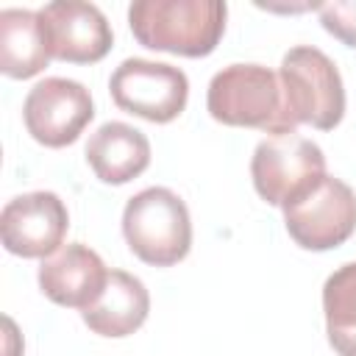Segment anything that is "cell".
Returning <instances> with one entry per match:
<instances>
[{"label": "cell", "mask_w": 356, "mask_h": 356, "mask_svg": "<svg viewBox=\"0 0 356 356\" xmlns=\"http://www.w3.org/2000/svg\"><path fill=\"white\" fill-rule=\"evenodd\" d=\"M225 17L222 0H136L128 6V25L142 47L186 58L214 53Z\"/></svg>", "instance_id": "cell-1"}, {"label": "cell", "mask_w": 356, "mask_h": 356, "mask_svg": "<svg viewBox=\"0 0 356 356\" xmlns=\"http://www.w3.org/2000/svg\"><path fill=\"white\" fill-rule=\"evenodd\" d=\"M209 114L231 128H256L270 136L295 134V122L284 106L278 72L264 64H228L209 81Z\"/></svg>", "instance_id": "cell-2"}, {"label": "cell", "mask_w": 356, "mask_h": 356, "mask_svg": "<svg viewBox=\"0 0 356 356\" xmlns=\"http://www.w3.org/2000/svg\"><path fill=\"white\" fill-rule=\"evenodd\" d=\"M122 236L136 259L153 267H172L192 248L189 209L167 186L136 192L122 209Z\"/></svg>", "instance_id": "cell-3"}, {"label": "cell", "mask_w": 356, "mask_h": 356, "mask_svg": "<svg viewBox=\"0 0 356 356\" xmlns=\"http://www.w3.org/2000/svg\"><path fill=\"white\" fill-rule=\"evenodd\" d=\"M278 81L284 89V106L289 120L331 131L345 117V86L331 56L314 44H295L284 53Z\"/></svg>", "instance_id": "cell-4"}, {"label": "cell", "mask_w": 356, "mask_h": 356, "mask_svg": "<svg viewBox=\"0 0 356 356\" xmlns=\"http://www.w3.org/2000/svg\"><path fill=\"white\" fill-rule=\"evenodd\" d=\"M281 211L289 236L303 250L339 248L356 231V192L328 172Z\"/></svg>", "instance_id": "cell-5"}, {"label": "cell", "mask_w": 356, "mask_h": 356, "mask_svg": "<svg viewBox=\"0 0 356 356\" xmlns=\"http://www.w3.org/2000/svg\"><path fill=\"white\" fill-rule=\"evenodd\" d=\"M325 175V156L317 142L295 134L267 136L250 159V178L261 200L286 206Z\"/></svg>", "instance_id": "cell-6"}, {"label": "cell", "mask_w": 356, "mask_h": 356, "mask_svg": "<svg viewBox=\"0 0 356 356\" xmlns=\"http://www.w3.org/2000/svg\"><path fill=\"white\" fill-rule=\"evenodd\" d=\"M111 100L147 122H172L189 100V78L181 67L150 58H125L108 78Z\"/></svg>", "instance_id": "cell-7"}, {"label": "cell", "mask_w": 356, "mask_h": 356, "mask_svg": "<svg viewBox=\"0 0 356 356\" xmlns=\"http://www.w3.org/2000/svg\"><path fill=\"white\" fill-rule=\"evenodd\" d=\"M95 117L89 89L72 78H44L33 83L22 103L28 134L44 147L72 145Z\"/></svg>", "instance_id": "cell-8"}, {"label": "cell", "mask_w": 356, "mask_h": 356, "mask_svg": "<svg viewBox=\"0 0 356 356\" xmlns=\"http://www.w3.org/2000/svg\"><path fill=\"white\" fill-rule=\"evenodd\" d=\"M70 211L56 192H25L11 197L0 211L3 248L22 259L53 256L67 236Z\"/></svg>", "instance_id": "cell-9"}, {"label": "cell", "mask_w": 356, "mask_h": 356, "mask_svg": "<svg viewBox=\"0 0 356 356\" xmlns=\"http://www.w3.org/2000/svg\"><path fill=\"white\" fill-rule=\"evenodd\" d=\"M53 58L67 64H95L114 44L106 14L86 0H53L39 8Z\"/></svg>", "instance_id": "cell-10"}, {"label": "cell", "mask_w": 356, "mask_h": 356, "mask_svg": "<svg viewBox=\"0 0 356 356\" xmlns=\"http://www.w3.org/2000/svg\"><path fill=\"white\" fill-rule=\"evenodd\" d=\"M108 273L111 270H106L103 259L92 248L81 242H67L53 256L42 259L36 278L47 300L83 312L103 295Z\"/></svg>", "instance_id": "cell-11"}, {"label": "cell", "mask_w": 356, "mask_h": 356, "mask_svg": "<svg viewBox=\"0 0 356 356\" xmlns=\"http://www.w3.org/2000/svg\"><path fill=\"white\" fill-rule=\"evenodd\" d=\"M86 164L92 167L95 178L111 186L128 184L142 175L150 164V142L147 136L120 120L103 122L83 147Z\"/></svg>", "instance_id": "cell-12"}, {"label": "cell", "mask_w": 356, "mask_h": 356, "mask_svg": "<svg viewBox=\"0 0 356 356\" xmlns=\"http://www.w3.org/2000/svg\"><path fill=\"white\" fill-rule=\"evenodd\" d=\"M147 314H150V295L145 284L125 270H111L103 295L89 309L81 312V320L97 337L122 339L139 331Z\"/></svg>", "instance_id": "cell-13"}, {"label": "cell", "mask_w": 356, "mask_h": 356, "mask_svg": "<svg viewBox=\"0 0 356 356\" xmlns=\"http://www.w3.org/2000/svg\"><path fill=\"white\" fill-rule=\"evenodd\" d=\"M53 58L47 28L39 11L3 8L0 11V70L14 81L39 75Z\"/></svg>", "instance_id": "cell-14"}, {"label": "cell", "mask_w": 356, "mask_h": 356, "mask_svg": "<svg viewBox=\"0 0 356 356\" xmlns=\"http://www.w3.org/2000/svg\"><path fill=\"white\" fill-rule=\"evenodd\" d=\"M328 345L337 356H356V261L337 267L323 284Z\"/></svg>", "instance_id": "cell-15"}, {"label": "cell", "mask_w": 356, "mask_h": 356, "mask_svg": "<svg viewBox=\"0 0 356 356\" xmlns=\"http://www.w3.org/2000/svg\"><path fill=\"white\" fill-rule=\"evenodd\" d=\"M323 28L348 47H356V0H331L320 6Z\"/></svg>", "instance_id": "cell-16"}]
</instances>
